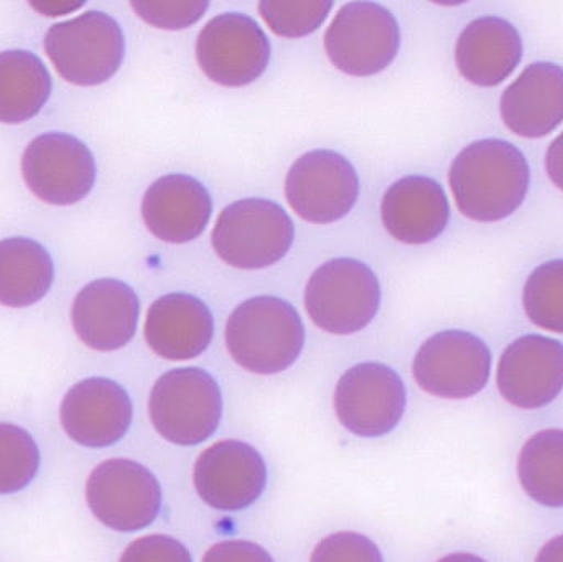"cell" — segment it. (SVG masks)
<instances>
[{
  "label": "cell",
  "mask_w": 563,
  "mask_h": 562,
  "mask_svg": "<svg viewBox=\"0 0 563 562\" xmlns=\"http://www.w3.org/2000/svg\"><path fill=\"white\" fill-rule=\"evenodd\" d=\"M506 403L525 411L552 405L563 392V343L529 333L509 343L496 372Z\"/></svg>",
  "instance_id": "2e32d148"
},
{
  "label": "cell",
  "mask_w": 563,
  "mask_h": 562,
  "mask_svg": "<svg viewBox=\"0 0 563 562\" xmlns=\"http://www.w3.org/2000/svg\"><path fill=\"white\" fill-rule=\"evenodd\" d=\"M492 350L466 330H442L417 350L413 378L420 389L440 399L475 398L492 376Z\"/></svg>",
  "instance_id": "30bf717a"
},
{
  "label": "cell",
  "mask_w": 563,
  "mask_h": 562,
  "mask_svg": "<svg viewBox=\"0 0 563 562\" xmlns=\"http://www.w3.org/2000/svg\"><path fill=\"white\" fill-rule=\"evenodd\" d=\"M435 562H488L483 560V558L476 557L473 553H452L446 554V557L440 558L439 561Z\"/></svg>",
  "instance_id": "d590c367"
},
{
  "label": "cell",
  "mask_w": 563,
  "mask_h": 562,
  "mask_svg": "<svg viewBox=\"0 0 563 562\" xmlns=\"http://www.w3.org/2000/svg\"><path fill=\"white\" fill-rule=\"evenodd\" d=\"M141 211L145 227L155 238L185 244L207 230L213 200L208 188L191 175L168 174L145 190Z\"/></svg>",
  "instance_id": "ac0fdd59"
},
{
  "label": "cell",
  "mask_w": 563,
  "mask_h": 562,
  "mask_svg": "<svg viewBox=\"0 0 563 562\" xmlns=\"http://www.w3.org/2000/svg\"><path fill=\"white\" fill-rule=\"evenodd\" d=\"M45 63L29 49L0 53V122L20 124L35 118L52 95Z\"/></svg>",
  "instance_id": "cb8c5ba5"
},
{
  "label": "cell",
  "mask_w": 563,
  "mask_h": 562,
  "mask_svg": "<svg viewBox=\"0 0 563 562\" xmlns=\"http://www.w3.org/2000/svg\"><path fill=\"white\" fill-rule=\"evenodd\" d=\"M534 562H563V535L549 540L539 551Z\"/></svg>",
  "instance_id": "836d02e7"
},
{
  "label": "cell",
  "mask_w": 563,
  "mask_h": 562,
  "mask_svg": "<svg viewBox=\"0 0 563 562\" xmlns=\"http://www.w3.org/2000/svg\"><path fill=\"white\" fill-rule=\"evenodd\" d=\"M92 517L118 533H137L154 525L164 507V491L151 469L131 459L96 465L86 482Z\"/></svg>",
  "instance_id": "ba28073f"
},
{
  "label": "cell",
  "mask_w": 563,
  "mask_h": 562,
  "mask_svg": "<svg viewBox=\"0 0 563 562\" xmlns=\"http://www.w3.org/2000/svg\"><path fill=\"white\" fill-rule=\"evenodd\" d=\"M55 264L45 246L30 238L0 241V304L30 307L52 289Z\"/></svg>",
  "instance_id": "603a6c76"
},
{
  "label": "cell",
  "mask_w": 563,
  "mask_h": 562,
  "mask_svg": "<svg viewBox=\"0 0 563 562\" xmlns=\"http://www.w3.org/2000/svg\"><path fill=\"white\" fill-rule=\"evenodd\" d=\"M545 170L552 184L563 191V132L552 141L545 152Z\"/></svg>",
  "instance_id": "d6a6232c"
},
{
  "label": "cell",
  "mask_w": 563,
  "mask_h": 562,
  "mask_svg": "<svg viewBox=\"0 0 563 562\" xmlns=\"http://www.w3.org/2000/svg\"><path fill=\"white\" fill-rule=\"evenodd\" d=\"M333 406L338 422L351 434L384 438L396 431L406 415V385L386 363H357L338 379Z\"/></svg>",
  "instance_id": "9c48e42d"
},
{
  "label": "cell",
  "mask_w": 563,
  "mask_h": 562,
  "mask_svg": "<svg viewBox=\"0 0 563 562\" xmlns=\"http://www.w3.org/2000/svg\"><path fill=\"white\" fill-rule=\"evenodd\" d=\"M379 279L363 261L334 257L320 264L305 286V309L318 329L353 335L366 329L380 309Z\"/></svg>",
  "instance_id": "277c9868"
},
{
  "label": "cell",
  "mask_w": 563,
  "mask_h": 562,
  "mask_svg": "<svg viewBox=\"0 0 563 562\" xmlns=\"http://www.w3.org/2000/svg\"><path fill=\"white\" fill-rule=\"evenodd\" d=\"M526 316L539 329L563 333V260L542 263L522 289Z\"/></svg>",
  "instance_id": "484cf974"
},
{
  "label": "cell",
  "mask_w": 563,
  "mask_h": 562,
  "mask_svg": "<svg viewBox=\"0 0 563 562\" xmlns=\"http://www.w3.org/2000/svg\"><path fill=\"white\" fill-rule=\"evenodd\" d=\"M356 168L340 152L314 148L288 168L285 198L291 210L317 224H330L350 214L360 198Z\"/></svg>",
  "instance_id": "7c38bea8"
},
{
  "label": "cell",
  "mask_w": 563,
  "mask_h": 562,
  "mask_svg": "<svg viewBox=\"0 0 563 562\" xmlns=\"http://www.w3.org/2000/svg\"><path fill=\"white\" fill-rule=\"evenodd\" d=\"M333 5L331 0H263L260 13L276 35L301 38L323 25Z\"/></svg>",
  "instance_id": "83f0119b"
},
{
  "label": "cell",
  "mask_w": 563,
  "mask_h": 562,
  "mask_svg": "<svg viewBox=\"0 0 563 562\" xmlns=\"http://www.w3.org/2000/svg\"><path fill=\"white\" fill-rule=\"evenodd\" d=\"M310 562H386L383 551L366 535L338 531L313 548Z\"/></svg>",
  "instance_id": "f1b7e54d"
},
{
  "label": "cell",
  "mask_w": 563,
  "mask_h": 562,
  "mask_svg": "<svg viewBox=\"0 0 563 562\" xmlns=\"http://www.w3.org/2000/svg\"><path fill=\"white\" fill-rule=\"evenodd\" d=\"M449 184L462 214L478 223H498L525 203L531 167L511 142L479 139L453 158Z\"/></svg>",
  "instance_id": "6da1fadb"
},
{
  "label": "cell",
  "mask_w": 563,
  "mask_h": 562,
  "mask_svg": "<svg viewBox=\"0 0 563 562\" xmlns=\"http://www.w3.org/2000/svg\"><path fill=\"white\" fill-rule=\"evenodd\" d=\"M295 224L277 201L250 197L228 205L211 231L221 261L236 269L274 266L294 246Z\"/></svg>",
  "instance_id": "5b68a950"
},
{
  "label": "cell",
  "mask_w": 563,
  "mask_h": 562,
  "mask_svg": "<svg viewBox=\"0 0 563 562\" xmlns=\"http://www.w3.org/2000/svg\"><path fill=\"white\" fill-rule=\"evenodd\" d=\"M201 562H276L273 554L247 540H228L213 544Z\"/></svg>",
  "instance_id": "1f68e13d"
},
{
  "label": "cell",
  "mask_w": 563,
  "mask_h": 562,
  "mask_svg": "<svg viewBox=\"0 0 563 562\" xmlns=\"http://www.w3.org/2000/svg\"><path fill=\"white\" fill-rule=\"evenodd\" d=\"M119 562H194V557L177 538L154 533L132 541Z\"/></svg>",
  "instance_id": "4dcf8cb0"
},
{
  "label": "cell",
  "mask_w": 563,
  "mask_h": 562,
  "mask_svg": "<svg viewBox=\"0 0 563 562\" xmlns=\"http://www.w3.org/2000/svg\"><path fill=\"white\" fill-rule=\"evenodd\" d=\"M197 62L218 85L243 88L266 73L273 45L263 26L243 12H223L198 33Z\"/></svg>",
  "instance_id": "8fae6325"
},
{
  "label": "cell",
  "mask_w": 563,
  "mask_h": 562,
  "mask_svg": "<svg viewBox=\"0 0 563 562\" xmlns=\"http://www.w3.org/2000/svg\"><path fill=\"white\" fill-rule=\"evenodd\" d=\"M380 220L394 240L410 246L442 236L450 223V201L439 181L407 175L394 181L380 201Z\"/></svg>",
  "instance_id": "ffe728a7"
},
{
  "label": "cell",
  "mask_w": 563,
  "mask_h": 562,
  "mask_svg": "<svg viewBox=\"0 0 563 562\" xmlns=\"http://www.w3.org/2000/svg\"><path fill=\"white\" fill-rule=\"evenodd\" d=\"M269 482L266 459L253 445L224 439L205 449L194 465V487L208 507L236 514L256 505Z\"/></svg>",
  "instance_id": "4fadbf2b"
},
{
  "label": "cell",
  "mask_w": 563,
  "mask_h": 562,
  "mask_svg": "<svg viewBox=\"0 0 563 562\" xmlns=\"http://www.w3.org/2000/svg\"><path fill=\"white\" fill-rule=\"evenodd\" d=\"M56 71L76 86H98L121 68L125 36L114 16L88 10L49 26L43 40Z\"/></svg>",
  "instance_id": "8992f818"
},
{
  "label": "cell",
  "mask_w": 563,
  "mask_h": 562,
  "mask_svg": "<svg viewBox=\"0 0 563 562\" xmlns=\"http://www.w3.org/2000/svg\"><path fill=\"white\" fill-rule=\"evenodd\" d=\"M522 53L521 33L509 20L483 15L460 33L455 63L466 81L479 88H495L518 68Z\"/></svg>",
  "instance_id": "7402d4cb"
},
{
  "label": "cell",
  "mask_w": 563,
  "mask_h": 562,
  "mask_svg": "<svg viewBox=\"0 0 563 562\" xmlns=\"http://www.w3.org/2000/svg\"><path fill=\"white\" fill-rule=\"evenodd\" d=\"M134 405L124 386L104 376L73 385L59 405V422L69 439L82 448L118 444L131 431Z\"/></svg>",
  "instance_id": "9a60e30c"
},
{
  "label": "cell",
  "mask_w": 563,
  "mask_h": 562,
  "mask_svg": "<svg viewBox=\"0 0 563 562\" xmlns=\"http://www.w3.org/2000/svg\"><path fill=\"white\" fill-rule=\"evenodd\" d=\"M134 12L157 29L184 30L203 19L210 2L207 0H175V2H131Z\"/></svg>",
  "instance_id": "f546056e"
},
{
  "label": "cell",
  "mask_w": 563,
  "mask_h": 562,
  "mask_svg": "<svg viewBox=\"0 0 563 562\" xmlns=\"http://www.w3.org/2000/svg\"><path fill=\"white\" fill-rule=\"evenodd\" d=\"M96 161L85 142L65 132H46L26 145L22 175L38 200L68 207L85 200L96 184Z\"/></svg>",
  "instance_id": "5bb4252c"
},
{
  "label": "cell",
  "mask_w": 563,
  "mask_h": 562,
  "mask_svg": "<svg viewBox=\"0 0 563 562\" xmlns=\"http://www.w3.org/2000/svg\"><path fill=\"white\" fill-rule=\"evenodd\" d=\"M40 449L26 429L0 422V495L25 491L40 469Z\"/></svg>",
  "instance_id": "4316f807"
},
{
  "label": "cell",
  "mask_w": 563,
  "mask_h": 562,
  "mask_svg": "<svg viewBox=\"0 0 563 562\" xmlns=\"http://www.w3.org/2000/svg\"><path fill=\"white\" fill-rule=\"evenodd\" d=\"M144 335L155 355L188 362L203 355L213 342V313L194 294H165L148 309Z\"/></svg>",
  "instance_id": "d6986e66"
},
{
  "label": "cell",
  "mask_w": 563,
  "mask_h": 562,
  "mask_svg": "<svg viewBox=\"0 0 563 562\" xmlns=\"http://www.w3.org/2000/svg\"><path fill=\"white\" fill-rule=\"evenodd\" d=\"M223 412L220 383L200 366L164 373L148 396V418L155 432L180 448L200 445L213 438Z\"/></svg>",
  "instance_id": "3957f363"
},
{
  "label": "cell",
  "mask_w": 563,
  "mask_h": 562,
  "mask_svg": "<svg viewBox=\"0 0 563 562\" xmlns=\"http://www.w3.org/2000/svg\"><path fill=\"white\" fill-rule=\"evenodd\" d=\"M499 112L509 131L519 137L539 139L563 122V68L536 62L505 89Z\"/></svg>",
  "instance_id": "44dd1931"
},
{
  "label": "cell",
  "mask_w": 563,
  "mask_h": 562,
  "mask_svg": "<svg viewBox=\"0 0 563 562\" xmlns=\"http://www.w3.org/2000/svg\"><path fill=\"white\" fill-rule=\"evenodd\" d=\"M519 485L536 504L563 508V429H544L525 442L518 455Z\"/></svg>",
  "instance_id": "d4e9b609"
},
{
  "label": "cell",
  "mask_w": 563,
  "mask_h": 562,
  "mask_svg": "<svg viewBox=\"0 0 563 562\" xmlns=\"http://www.w3.org/2000/svg\"><path fill=\"white\" fill-rule=\"evenodd\" d=\"M400 25L387 7L356 0L338 10L324 32L331 65L356 78L384 71L400 48Z\"/></svg>",
  "instance_id": "52a82bcc"
},
{
  "label": "cell",
  "mask_w": 563,
  "mask_h": 562,
  "mask_svg": "<svg viewBox=\"0 0 563 562\" xmlns=\"http://www.w3.org/2000/svg\"><path fill=\"white\" fill-rule=\"evenodd\" d=\"M224 340L238 366L254 375L273 376L297 363L307 332L290 302L276 296H256L231 312Z\"/></svg>",
  "instance_id": "7a4b0ae2"
},
{
  "label": "cell",
  "mask_w": 563,
  "mask_h": 562,
  "mask_svg": "<svg viewBox=\"0 0 563 562\" xmlns=\"http://www.w3.org/2000/svg\"><path fill=\"white\" fill-rule=\"evenodd\" d=\"M30 5L33 7V9L38 10L40 13H43V15L48 16H56V15H63V13H71L73 10H78L79 7L85 5L82 2H32Z\"/></svg>",
  "instance_id": "e575fe53"
},
{
  "label": "cell",
  "mask_w": 563,
  "mask_h": 562,
  "mask_svg": "<svg viewBox=\"0 0 563 562\" xmlns=\"http://www.w3.org/2000/svg\"><path fill=\"white\" fill-rule=\"evenodd\" d=\"M141 300L124 280L98 279L86 284L71 307L78 339L96 352H118L134 339Z\"/></svg>",
  "instance_id": "e0dca14e"
}]
</instances>
